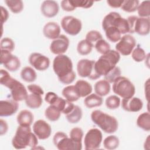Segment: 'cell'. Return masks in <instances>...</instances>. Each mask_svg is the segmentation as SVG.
Segmentation results:
<instances>
[{
	"label": "cell",
	"instance_id": "obj_1",
	"mask_svg": "<svg viewBox=\"0 0 150 150\" xmlns=\"http://www.w3.org/2000/svg\"><path fill=\"white\" fill-rule=\"evenodd\" d=\"M53 69L59 80L64 84L72 83L76 77L73 69L72 61L67 55L56 56L53 62Z\"/></svg>",
	"mask_w": 150,
	"mask_h": 150
},
{
	"label": "cell",
	"instance_id": "obj_2",
	"mask_svg": "<svg viewBox=\"0 0 150 150\" xmlns=\"http://www.w3.org/2000/svg\"><path fill=\"white\" fill-rule=\"evenodd\" d=\"M12 144L17 149L26 147L35 149L38 144V137L32 132L30 126L19 125L12 139Z\"/></svg>",
	"mask_w": 150,
	"mask_h": 150
},
{
	"label": "cell",
	"instance_id": "obj_3",
	"mask_svg": "<svg viewBox=\"0 0 150 150\" xmlns=\"http://www.w3.org/2000/svg\"><path fill=\"white\" fill-rule=\"evenodd\" d=\"M0 83L10 90L13 100L21 101L26 98L28 94L25 86L16 79L12 78L9 73L4 69H1L0 71Z\"/></svg>",
	"mask_w": 150,
	"mask_h": 150
},
{
	"label": "cell",
	"instance_id": "obj_4",
	"mask_svg": "<svg viewBox=\"0 0 150 150\" xmlns=\"http://www.w3.org/2000/svg\"><path fill=\"white\" fill-rule=\"evenodd\" d=\"M92 121L101 129L104 132L112 134L116 132L118 128V122L113 116L101 110H96L91 114Z\"/></svg>",
	"mask_w": 150,
	"mask_h": 150
},
{
	"label": "cell",
	"instance_id": "obj_5",
	"mask_svg": "<svg viewBox=\"0 0 150 150\" xmlns=\"http://www.w3.org/2000/svg\"><path fill=\"white\" fill-rule=\"evenodd\" d=\"M120 60V54L117 50H110L105 54H102L95 62V70L100 76H104L109 71L116 66Z\"/></svg>",
	"mask_w": 150,
	"mask_h": 150
},
{
	"label": "cell",
	"instance_id": "obj_6",
	"mask_svg": "<svg viewBox=\"0 0 150 150\" xmlns=\"http://www.w3.org/2000/svg\"><path fill=\"white\" fill-rule=\"evenodd\" d=\"M112 91L122 98L132 97L135 93V87L129 79L120 76L113 83Z\"/></svg>",
	"mask_w": 150,
	"mask_h": 150
},
{
	"label": "cell",
	"instance_id": "obj_7",
	"mask_svg": "<svg viewBox=\"0 0 150 150\" xmlns=\"http://www.w3.org/2000/svg\"><path fill=\"white\" fill-rule=\"evenodd\" d=\"M129 26V33H137L139 35L145 36L150 31L149 18H141L137 16H129L127 19Z\"/></svg>",
	"mask_w": 150,
	"mask_h": 150
},
{
	"label": "cell",
	"instance_id": "obj_8",
	"mask_svg": "<svg viewBox=\"0 0 150 150\" xmlns=\"http://www.w3.org/2000/svg\"><path fill=\"white\" fill-rule=\"evenodd\" d=\"M54 146L59 150H81L82 145L74 142L67 135L62 131L57 132L53 138Z\"/></svg>",
	"mask_w": 150,
	"mask_h": 150
},
{
	"label": "cell",
	"instance_id": "obj_9",
	"mask_svg": "<svg viewBox=\"0 0 150 150\" xmlns=\"http://www.w3.org/2000/svg\"><path fill=\"white\" fill-rule=\"evenodd\" d=\"M95 61L87 59L80 60L77 64V71L79 76L87 77L94 80L99 79L101 76L98 74L94 68Z\"/></svg>",
	"mask_w": 150,
	"mask_h": 150
},
{
	"label": "cell",
	"instance_id": "obj_10",
	"mask_svg": "<svg viewBox=\"0 0 150 150\" xmlns=\"http://www.w3.org/2000/svg\"><path fill=\"white\" fill-rule=\"evenodd\" d=\"M103 140L101 131L98 128L89 129L84 137V144L86 150H95L98 149Z\"/></svg>",
	"mask_w": 150,
	"mask_h": 150
},
{
	"label": "cell",
	"instance_id": "obj_11",
	"mask_svg": "<svg viewBox=\"0 0 150 150\" xmlns=\"http://www.w3.org/2000/svg\"><path fill=\"white\" fill-rule=\"evenodd\" d=\"M61 26L68 35L76 36L78 35L82 28L81 21L73 16H65L61 20Z\"/></svg>",
	"mask_w": 150,
	"mask_h": 150
},
{
	"label": "cell",
	"instance_id": "obj_12",
	"mask_svg": "<svg viewBox=\"0 0 150 150\" xmlns=\"http://www.w3.org/2000/svg\"><path fill=\"white\" fill-rule=\"evenodd\" d=\"M136 46V40L130 34H125L121 36L120 40L115 45V50L122 56H128L131 54Z\"/></svg>",
	"mask_w": 150,
	"mask_h": 150
},
{
	"label": "cell",
	"instance_id": "obj_13",
	"mask_svg": "<svg viewBox=\"0 0 150 150\" xmlns=\"http://www.w3.org/2000/svg\"><path fill=\"white\" fill-rule=\"evenodd\" d=\"M1 64L9 71H16L21 67V62L19 59L12 54V52L1 50Z\"/></svg>",
	"mask_w": 150,
	"mask_h": 150
},
{
	"label": "cell",
	"instance_id": "obj_14",
	"mask_svg": "<svg viewBox=\"0 0 150 150\" xmlns=\"http://www.w3.org/2000/svg\"><path fill=\"white\" fill-rule=\"evenodd\" d=\"M30 64L38 71H45L50 66L49 57L40 53L33 52L30 54L28 59Z\"/></svg>",
	"mask_w": 150,
	"mask_h": 150
},
{
	"label": "cell",
	"instance_id": "obj_15",
	"mask_svg": "<svg viewBox=\"0 0 150 150\" xmlns=\"http://www.w3.org/2000/svg\"><path fill=\"white\" fill-rule=\"evenodd\" d=\"M70 41L69 38L64 35H60L51 42L50 50L54 54H63L67 50Z\"/></svg>",
	"mask_w": 150,
	"mask_h": 150
},
{
	"label": "cell",
	"instance_id": "obj_16",
	"mask_svg": "<svg viewBox=\"0 0 150 150\" xmlns=\"http://www.w3.org/2000/svg\"><path fill=\"white\" fill-rule=\"evenodd\" d=\"M33 131L38 139L44 140L47 139L50 136L52 128L46 121L39 120L34 122Z\"/></svg>",
	"mask_w": 150,
	"mask_h": 150
},
{
	"label": "cell",
	"instance_id": "obj_17",
	"mask_svg": "<svg viewBox=\"0 0 150 150\" xmlns=\"http://www.w3.org/2000/svg\"><path fill=\"white\" fill-rule=\"evenodd\" d=\"M121 107L126 111L138 112L143 107L142 101L138 97H132L128 98H123L121 101Z\"/></svg>",
	"mask_w": 150,
	"mask_h": 150
},
{
	"label": "cell",
	"instance_id": "obj_18",
	"mask_svg": "<svg viewBox=\"0 0 150 150\" xmlns=\"http://www.w3.org/2000/svg\"><path fill=\"white\" fill-rule=\"evenodd\" d=\"M19 108L18 101L12 100H1L0 116L9 117L14 114Z\"/></svg>",
	"mask_w": 150,
	"mask_h": 150
},
{
	"label": "cell",
	"instance_id": "obj_19",
	"mask_svg": "<svg viewBox=\"0 0 150 150\" xmlns=\"http://www.w3.org/2000/svg\"><path fill=\"white\" fill-rule=\"evenodd\" d=\"M42 14L46 18H53L56 16L59 11V6L55 1H44L40 6Z\"/></svg>",
	"mask_w": 150,
	"mask_h": 150
},
{
	"label": "cell",
	"instance_id": "obj_20",
	"mask_svg": "<svg viewBox=\"0 0 150 150\" xmlns=\"http://www.w3.org/2000/svg\"><path fill=\"white\" fill-rule=\"evenodd\" d=\"M43 33L46 38L54 40L60 35V27L55 22H49L43 26Z\"/></svg>",
	"mask_w": 150,
	"mask_h": 150
},
{
	"label": "cell",
	"instance_id": "obj_21",
	"mask_svg": "<svg viewBox=\"0 0 150 150\" xmlns=\"http://www.w3.org/2000/svg\"><path fill=\"white\" fill-rule=\"evenodd\" d=\"M74 87L80 97H86L90 94L93 91L91 85L88 81L84 80H77Z\"/></svg>",
	"mask_w": 150,
	"mask_h": 150
},
{
	"label": "cell",
	"instance_id": "obj_22",
	"mask_svg": "<svg viewBox=\"0 0 150 150\" xmlns=\"http://www.w3.org/2000/svg\"><path fill=\"white\" fill-rule=\"evenodd\" d=\"M34 120L32 112L28 110H21L16 117V121L19 125L30 126Z\"/></svg>",
	"mask_w": 150,
	"mask_h": 150
},
{
	"label": "cell",
	"instance_id": "obj_23",
	"mask_svg": "<svg viewBox=\"0 0 150 150\" xmlns=\"http://www.w3.org/2000/svg\"><path fill=\"white\" fill-rule=\"evenodd\" d=\"M95 93L97 95L104 97L107 96L110 91V83L105 80H101L97 81L94 86Z\"/></svg>",
	"mask_w": 150,
	"mask_h": 150
},
{
	"label": "cell",
	"instance_id": "obj_24",
	"mask_svg": "<svg viewBox=\"0 0 150 150\" xmlns=\"http://www.w3.org/2000/svg\"><path fill=\"white\" fill-rule=\"evenodd\" d=\"M103 103L102 97L97 95L96 93L90 94L86 96L84 100V104L88 108H93L100 107Z\"/></svg>",
	"mask_w": 150,
	"mask_h": 150
},
{
	"label": "cell",
	"instance_id": "obj_25",
	"mask_svg": "<svg viewBox=\"0 0 150 150\" xmlns=\"http://www.w3.org/2000/svg\"><path fill=\"white\" fill-rule=\"evenodd\" d=\"M62 94L66 100L71 103L77 101L80 98L73 85H69L65 87L62 90Z\"/></svg>",
	"mask_w": 150,
	"mask_h": 150
},
{
	"label": "cell",
	"instance_id": "obj_26",
	"mask_svg": "<svg viewBox=\"0 0 150 150\" xmlns=\"http://www.w3.org/2000/svg\"><path fill=\"white\" fill-rule=\"evenodd\" d=\"M25 101L26 105L32 109L39 108L43 103L42 96L33 93L28 95Z\"/></svg>",
	"mask_w": 150,
	"mask_h": 150
},
{
	"label": "cell",
	"instance_id": "obj_27",
	"mask_svg": "<svg viewBox=\"0 0 150 150\" xmlns=\"http://www.w3.org/2000/svg\"><path fill=\"white\" fill-rule=\"evenodd\" d=\"M83 111L81 108L74 105L73 108L68 114H66V118L67 121L70 124H76L79 122L82 118Z\"/></svg>",
	"mask_w": 150,
	"mask_h": 150
},
{
	"label": "cell",
	"instance_id": "obj_28",
	"mask_svg": "<svg viewBox=\"0 0 150 150\" xmlns=\"http://www.w3.org/2000/svg\"><path fill=\"white\" fill-rule=\"evenodd\" d=\"M137 126L145 131H150V114L149 112H142L137 119Z\"/></svg>",
	"mask_w": 150,
	"mask_h": 150
},
{
	"label": "cell",
	"instance_id": "obj_29",
	"mask_svg": "<svg viewBox=\"0 0 150 150\" xmlns=\"http://www.w3.org/2000/svg\"><path fill=\"white\" fill-rule=\"evenodd\" d=\"M21 79L28 83H32L35 81L37 79V74L35 70L30 67L26 66L23 67L21 71Z\"/></svg>",
	"mask_w": 150,
	"mask_h": 150
},
{
	"label": "cell",
	"instance_id": "obj_30",
	"mask_svg": "<svg viewBox=\"0 0 150 150\" xmlns=\"http://www.w3.org/2000/svg\"><path fill=\"white\" fill-rule=\"evenodd\" d=\"M94 45L86 39L80 40L77 45V51L79 54L85 56L90 54L92 51Z\"/></svg>",
	"mask_w": 150,
	"mask_h": 150
},
{
	"label": "cell",
	"instance_id": "obj_31",
	"mask_svg": "<svg viewBox=\"0 0 150 150\" xmlns=\"http://www.w3.org/2000/svg\"><path fill=\"white\" fill-rule=\"evenodd\" d=\"M61 111L53 105H50L46 108L45 111V115L46 118L50 121H57L61 115Z\"/></svg>",
	"mask_w": 150,
	"mask_h": 150
},
{
	"label": "cell",
	"instance_id": "obj_32",
	"mask_svg": "<svg viewBox=\"0 0 150 150\" xmlns=\"http://www.w3.org/2000/svg\"><path fill=\"white\" fill-rule=\"evenodd\" d=\"M106 38L111 42H118L121 38V34L119 30L115 27H109L104 30Z\"/></svg>",
	"mask_w": 150,
	"mask_h": 150
},
{
	"label": "cell",
	"instance_id": "obj_33",
	"mask_svg": "<svg viewBox=\"0 0 150 150\" xmlns=\"http://www.w3.org/2000/svg\"><path fill=\"white\" fill-rule=\"evenodd\" d=\"M4 2L12 13H19L23 9V2L21 0H5Z\"/></svg>",
	"mask_w": 150,
	"mask_h": 150
},
{
	"label": "cell",
	"instance_id": "obj_34",
	"mask_svg": "<svg viewBox=\"0 0 150 150\" xmlns=\"http://www.w3.org/2000/svg\"><path fill=\"white\" fill-rule=\"evenodd\" d=\"M120 144V140L117 137L110 135L107 137L103 141L104 148L108 150H112L117 148Z\"/></svg>",
	"mask_w": 150,
	"mask_h": 150
},
{
	"label": "cell",
	"instance_id": "obj_35",
	"mask_svg": "<svg viewBox=\"0 0 150 150\" xmlns=\"http://www.w3.org/2000/svg\"><path fill=\"white\" fill-rule=\"evenodd\" d=\"M137 12L139 17L149 18L150 16V1H144L139 4Z\"/></svg>",
	"mask_w": 150,
	"mask_h": 150
},
{
	"label": "cell",
	"instance_id": "obj_36",
	"mask_svg": "<svg viewBox=\"0 0 150 150\" xmlns=\"http://www.w3.org/2000/svg\"><path fill=\"white\" fill-rule=\"evenodd\" d=\"M139 4V1L138 0H125L123 1L121 8L125 12L131 13L137 10Z\"/></svg>",
	"mask_w": 150,
	"mask_h": 150
},
{
	"label": "cell",
	"instance_id": "obj_37",
	"mask_svg": "<svg viewBox=\"0 0 150 150\" xmlns=\"http://www.w3.org/2000/svg\"><path fill=\"white\" fill-rule=\"evenodd\" d=\"M83 131L81 128L74 127L70 131V138L76 144L82 145L81 141L83 137Z\"/></svg>",
	"mask_w": 150,
	"mask_h": 150
},
{
	"label": "cell",
	"instance_id": "obj_38",
	"mask_svg": "<svg viewBox=\"0 0 150 150\" xmlns=\"http://www.w3.org/2000/svg\"><path fill=\"white\" fill-rule=\"evenodd\" d=\"M106 107L110 110H115L118 108L121 104L119 97L116 95H111L108 97L105 101Z\"/></svg>",
	"mask_w": 150,
	"mask_h": 150
},
{
	"label": "cell",
	"instance_id": "obj_39",
	"mask_svg": "<svg viewBox=\"0 0 150 150\" xmlns=\"http://www.w3.org/2000/svg\"><path fill=\"white\" fill-rule=\"evenodd\" d=\"M94 47L96 50L101 54H105L111 50L110 44L104 39H100L96 42L94 45Z\"/></svg>",
	"mask_w": 150,
	"mask_h": 150
},
{
	"label": "cell",
	"instance_id": "obj_40",
	"mask_svg": "<svg viewBox=\"0 0 150 150\" xmlns=\"http://www.w3.org/2000/svg\"><path fill=\"white\" fill-rule=\"evenodd\" d=\"M146 56L145 50L139 45L136 48L134 49L131 53V57L136 62H142L146 59Z\"/></svg>",
	"mask_w": 150,
	"mask_h": 150
},
{
	"label": "cell",
	"instance_id": "obj_41",
	"mask_svg": "<svg viewBox=\"0 0 150 150\" xmlns=\"http://www.w3.org/2000/svg\"><path fill=\"white\" fill-rule=\"evenodd\" d=\"M121 71L120 68L116 66L104 76V80L110 83H112L118 77L121 76Z\"/></svg>",
	"mask_w": 150,
	"mask_h": 150
},
{
	"label": "cell",
	"instance_id": "obj_42",
	"mask_svg": "<svg viewBox=\"0 0 150 150\" xmlns=\"http://www.w3.org/2000/svg\"><path fill=\"white\" fill-rule=\"evenodd\" d=\"M0 48L1 50H6L12 52L15 49V43L9 38H4L1 40Z\"/></svg>",
	"mask_w": 150,
	"mask_h": 150
},
{
	"label": "cell",
	"instance_id": "obj_43",
	"mask_svg": "<svg viewBox=\"0 0 150 150\" xmlns=\"http://www.w3.org/2000/svg\"><path fill=\"white\" fill-rule=\"evenodd\" d=\"M103 39V36L100 32L96 30H91L87 32L86 35V39L94 45L98 40Z\"/></svg>",
	"mask_w": 150,
	"mask_h": 150
},
{
	"label": "cell",
	"instance_id": "obj_44",
	"mask_svg": "<svg viewBox=\"0 0 150 150\" xmlns=\"http://www.w3.org/2000/svg\"><path fill=\"white\" fill-rule=\"evenodd\" d=\"M71 4L76 8H83L85 9L91 8L94 1H86V0H70Z\"/></svg>",
	"mask_w": 150,
	"mask_h": 150
},
{
	"label": "cell",
	"instance_id": "obj_45",
	"mask_svg": "<svg viewBox=\"0 0 150 150\" xmlns=\"http://www.w3.org/2000/svg\"><path fill=\"white\" fill-rule=\"evenodd\" d=\"M27 88L30 93L39 94L41 96H43L44 94V91L43 88L39 85L35 84H31L27 86Z\"/></svg>",
	"mask_w": 150,
	"mask_h": 150
},
{
	"label": "cell",
	"instance_id": "obj_46",
	"mask_svg": "<svg viewBox=\"0 0 150 150\" xmlns=\"http://www.w3.org/2000/svg\"><path fill=\"white\" fill-rule=\"evenodd\" d=\"M59 96L54 92L49 91L47 93L45 97V100L50 105L53 104L57 100Z\"/></svg>",
	"mask_w": 150,
	"mask_h": 150
},
{
	"label": "cell",
	"instance_id": "obj_47",
	"mask_svg": "<svg viewBox=\"0 0 150 150\" xmlns=\"http://www.w3.org/2000/svg\"><path fill=\"white\" fill-rule=\"evenodd\" d=\"M61 7L62 9L66 12H71L74 11L76 8L71 4L70 1L63 0L61 1Z\"/></svg>",
	"mask_w": 150,
	"mask_h": 150
},
{
	"label": "cell",
	"instance_id": "obj_48",
	"mask_svg": "<svg viewBox=\"0 0 150 150\" xmlns=\"http://www.w3.org/2000/svg\"><path fill=\"white\" fill-rule=\"evenodd\" d=\"M123 1V0H108L107 1V3L111 8H121Z\"/></svg>",
	"mask_w": 150,
	"mask_h": 150
},
{
	"label": "cell",
	"instance_id": "obj_49",
	"mask_svg": "<svg viewBox=\"0 0 150 150\" xmlns=\"http://www.w3.org/2000/svg\"><path fill=\"white\" fill-rule=\"evenodd\" d=\"M1 20L2 26L3 24L7 21L9 18V13H8V11L6 10V9L3 7L2 6H1Z\"/></svg>",
	"mask_w": 150,
	"mask_h": 150
},
{
	"label": "cell",
	"instance_id": "obj_50",
	"mask_svg": "<svg viewBox=\"0 0 150 150\" xmlns=\"http://www.w3.org/2000/svg\"><path fill=\"white\" fill-rule=\"evenodd\" d=\"M8 130V125L7 122L3 119L0 120V134L3 135L5 134Z\"/></svg>",
	"mask_w": 150,
	"mask_h": 150
},
{
	"label": "cell",
	"instance_id": "obj_51",
	"mask_svg": "<svg viewBox=\"0 0 150 150\" xmlns=\"http://www.w3.org/2000/svg\"><path fill=\"white\" fill-rule=\"evenodd\" d=\"M149 79H148L146 81L145 83V96L148 101H149Z\"/></svg>",
	"mask_w": 150,
	"mask_h": 150
},
{
	"label": "cell",
	"instance_id": "obj_52",
	"mask_svg": "<svg viewBox=\"0 0 150 150\" xmlns=\"http://www.w3.org/2000/svg\"><path fill=\"white\" fill-rule=\"evenodd\" d=\"M149 135H148L147 138H146L145 139V141L144 142V149H147V150H149V148H150V142H149Z\"/></svg>",
	"mask_w": 150,
	"mask_h": 150
}]
</instances>
